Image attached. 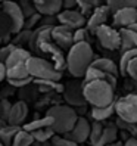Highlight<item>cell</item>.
I'll list each match as a JSON object with an SVG mask.
<instances>
[{"label": "cell", "instance_id": "d6a6232c", "mask_svg": "<svg viewBox=\"0 0 137 146\" xmlns=\"http://www.w3.org/2000/svg\"><path fill=\"white\" fill-rule=\"evenodd\" d=\"M31 36H32V31H30V30H22L19 34H16V37H15V40L13 41H11V43H13L15 46H18V47H21L19 44H22V43H30V38H31Z\"/></svg>", "mask_w": 137, "mask_h": 146}, {"label": "cell", "instance_id": "9a60e30c", "mask_svg": "<svg viewBox=\"0 0 137 146\" xmlns=\"http://www.w3.org/2000/svg\"><path fill=\"white\" fill-rule=\"evenodd\" d=\"M28 117V105L24 100H18L15 102L12 111L7 118V125H13V127H21V124H24V121Z\"/></svg>", "mask_w": 137, "mask_h": 146}, {"label": "cell", "instance_id": "ac0fdd59", "mask_svg": "<svg viewBox=\"0 0 137 146\" xmlns=\"http://www.w3.org/2000/svg\"><path fill=\"white\" fill-rule=\"evenodd\" d=\"M91 66L97 68V70L103 71L106 74L114 75V77L121 75V74H119V65H116L112 59H109V58H96V61L93 62Z\"/></svg>", "mask_w": 137, "mask_h": 146}, {"label": "cell", "instance_id": "5b68a950", "mask_svg": "<svg viewBox=\"0 0 137 146\" xmlns=\"http://www.w3.org/2000/svg\"><path fill=\"white\" fill-rule=\"evenodd\" d=\"M64 100L66 102L68 106L71 108H84L87 104L84 96V80L83 78H72L65 83L64 90Z\"/></svg>", "mask_w": 137, "mask_h": 146}, {"label": "cell", "instance_id": "d6986e66", "mask_svg": "<svg viewBox=\"0 0 137 146\" xmlns=\"http://www.w3.org/2000/svg\"><path fill=\"white\" fill-rule=\"evenodd\" d=\"M55 124V119L52 117H43V118H37V119H32V121L27 123V124H24L22 128L25 131H30V133H34V131H37V130H41V128H47V127H53Z\"/></svg>", "mask_w": 137, "mask_h": 146}, {"label": "cell", "instance_id": "f1b7e54d", "mask_svg": "<svg viewBox=\"0 0 137 146\" xmlns=\"http://www.w3.org/2000/svg\"><path fill=\"white\" fill-rule=\"evenodd\" d=\"M31 134H32L34 139H36V142H40V143H46L47 140H52L53 137L56 136V133H55V130L52 127L41 128V130H37V131H34Z\"/></svg>", "mask_w": 137, "mask_h": 146}, {"label": "cell", "instance_id": "1f68e13d", "mask_svg": "<svg viewBox=\"0 0 137 146\" xmlns=\"http://www.w3.org/2000/svg\"><path fill=\"white\" fill-rule=\"evenodd\" d=\"M19 5H21V9H22V12H24V15H25V19H28V18H31V16H34L36 13H38L37 9H36V5H34V2L24 0V2H19Z\"/></svg>", "mask_w": 137, "mask_h": 146}, {"label": "cell", "instance_id": "8992f818", "mask_svg": "<svg viewBox=\"0 0 137 146\" xmlns=\"http://www.w3.org/2000/svg\"><path fill=\"white\" fill-rule=\"evenodd\" d=\"M115 114L119 119L130 124H137V94L128 93L115 102Z\"/></svg>", "mask_w": 137, "mask_h": 146}, {"label": "cell", "instance_id": "83f0119b", "mask_svg": "<svg viewBox=\"0 0 137 146\" xmlns=\"http://www.w3.org/2000/svg\"><path fill=\"white\" fill-rule=\"evenodd\" d=\"M103 130H105V125H103V124L97 123V121H93L90 139H89V142L91 143V146H97V145H99L100 137H102V134H103Z\"/></svg>", "mask_w": 137, "mask_h": 146}, {"label": "cell", "instance_id": "8fae6325", "mask_svg": "<svg viewBox=\"0 0 137 146\" xmlns=\"http://www.w3.org/2000/svg\"><path fill=\"white\" fill-rule=\"evenodd\" d=\"M109 16H112V13H111V9L108 7V5L99 6L97 9H95V12L91 13L90 18L87 19V25H85V28H87L91 34H95L100 27L106 25Z\"/></svg>", "mask_w": 137, "mask_h": 146}, {"label": "cell", "instance_id": "f35d334b", "mask_svg": "<svg viewBox=\"0 0 137 146\" xmlns=\"http://www.w3.org/2000/svg\"><path fill=\"white\" fill-rule=\"evenodd\" d=\"M78 0H64V11H77Z\"/></svg>", "mask_w": 137, "mask_h": 146}, {"label": "cell", "instance_id": "277c9868", "mask_svg": "<svg viewBox=\"0 0 137 146\" xmlns=\"http://www.w3.org/2000/svg\"><path fill=\"white\" fill-rule=\"evenodd\" d=\"M27 68H28L30 75L34 80H49V81L59 83V80L62 78V72L56 71L52 62H49L47 59L36 56V55H32L28 59Z\"/></svg>", "mask_w": 137, "mask_h": 146}, {"label": "cell", "instance_id": "30bf717a", "mask_svg": "<svg viewBox=\"0 0 137 146\" xmlns=\"http://www.w3.org/2000/svg\"><path fill=\"white\" fill-rule=\"evenodd\" d=\"M90 133H91V124L89 123V119L84 118V117H80L75 127L69 133H66L64 137H66V139H69V140L80 145V143H84L85 140L90 139Z\"/></svg>", "mask_w": 137, "mask_h": 146}, {"label": "cell", "instance_id": "7bdbcfd3", "mask_svg": "<svg viewBox=\"0 0 137 146\" xmlns=\"http://www.w3.org/2000/svg\"><path fill=\"white\" fill-rule=\"evenodd\" d=\"M108 146H124V143H122V142H115V143H111V145H108Z\"/></svg>", "mask_w": 137, "mask_h": 146}, {"label": "cell", "instance_id": "8d00e7d4", "mask_svg": "<svg viewBox=\"0 0 137 146\" xmlns=\"http://www.w3.org/2000/svg\"><path fill=\"white\" fill-rule=\"evenodd\" d=\"M41 18H43V16H41L40 13H36L34 16L28 18L27 21H25V27H24V30H30V31H32V27H36V24H38V22L41 21Z\"/></svg>", "mask_w": 137, "mask_h": 146}, {"label": "cell", "instance_id": "d4e9b609", "mask_svg": "<svg viewBox=\"0 0 137 146\" xmlns=\"http://www.w3.org/2000/svg\"><path fill=\"white\" fill-rule=\"evenodd\" d=\"M99 6H102L100 2H96V0H78V11L84 18H90L91 13L95 12V9H97Z\"/></svg>", "mask_w": 137, "mask_h": 146}, {"label": "cell", "instance_id": "ba28073f", "mask_svg": "<svg viewBox=\"0 0 137 146\" xmlns=\"http://www.w3.org/2000/svg\"><path fill=\"white\" fill-rule=\"evenodd\" d=\"M2 12L7 15V18L12 22V34H19L25 27V15L21 9V5L11 0L2 2Z\"/></svg>", "mask_w": 137, "mask_h": 146}, {"label": "cell", "instance_id": "d590c367", "mask_svg": "<svg viewBox=\"0 0 137 146\" xmlns=\"http://www.w3.org/2000/svg\"><path fill=\"white\" fill-rule=\"evenodd\" d=\"M50 143H52V146H78V143L66 139V137H64V136H58V134L50 140Z\"/></svg>", "mask_w": 137, "mask_h": 146}, {"label": "cell", "instance_id": "ee69618b", "mask_svg": "<svg viewBox=\"0 0 137 146\" xmlns=\"http://www.w3.org/2000/svg\"><path fill=\"white\" fill-rule=\"evenodd\" d=\"M0 146H3V145H0Z\"/></svg>", "mask_w": 137, "mask_h": 146}, {"label": "cell", "instance_id": "4316f807", "mask_svg": "<svg viewBox=\"0 0 137 146\" xmlns=\"http://www.w3.org/2000/svg\"><path fill=\"white\" fill-rule=\"evenodd\" d=\"M34 143H36V139L32 137V134L30 131H25L22 128V130L15 136L12 146H32Z\"/></svg>", "mask_w": 137, "mask_h": 146}, {"label": "cell", "instance_id": "e575fe53", "mask_svg": "<svg viewBox=\"0 0 137 146\" xmlns=\"http://www.w3.org/2000/svg\"><path fill=\"white\" fill-rule=\"evenodd\" d=\"M16 49H18V46H15L13 43H11V44H7V46H3L2 50H0V62L5 64L7 59H9V56L15 52Z\"/></svg>", "mask_w": 137, "mask_h": 146}, {"label": "cell", "instance_id": "e0dca14e", "mask_svg": "<svg viewBox=\"0 0 137 146\" xmlns=\"http://www.w3.org/2000/svg\"><path fill=\"white\" fill-rule=\"evenodd\" d=\"M121 33V53H125L128 50L137 49V33L131 28H122Z\"/></svg>", "mask_w": 137, "mask_h": 146}, {"label": "cell", "instance_id": "60d3db41", "mask_svg": "<svg viewBox=\"0 0 137 146\" xmlns=\"http://www.w3.org/2000/svg\"><path fill=\"white\" fill-rule=\"evenodd\" d=\"M9 94H13V87H5L3 89V93H2V99H7V96H9Z\"/></svg>", "mask_w": 137, "mask_h": 146}, {"label": "cell", "instance_id": "52a82bcc", "mask_svg": "<svg viewBox=\"0 0 137 146\" xmlns=\"http://www.w3.org/2000/svg\"><path fill=\"white\" fill-rule=\"evenodd\" d=\"M95 36L97 38V41L100 43V46L106 49V50H121V33L119 30H116L115 27L111 25H103L100 27Z\"/></svg>", "mask_w": 137, "mask_h": 146}, {"label": "cell", "instance_id": "b9f144b4", "mask_svg": "<svg viewBox=\"0 0 137 146\" xmlns=\"http://www.w3.org/2000/svg\"><path fill=\"white\" fill-rule=\"evenodd\" d=\"M124 146H137V139L136 137H130L128 140L124 142Z\"/></svg>", "mask_w": 137, "mask_h": 146}, {"label": "cell", "instance_id": "74e56055", "mask_svg": "<svg viewBox=\"0 0 137 146\" xmlns=\"http://www.w3.org/2000/svg\"><path fill=\"white\" fill-rule=\"evenodd\" d=\"M127 77H130V78H133L134 81H137V58L133 59V61L130 62V65H128Z\"/></svg>", "mask_w": 137, "mask_h": 146}, {"label": "cell", "instance_id": "ab89813d", "mask_svg": "<svg viewBox=\"0 0 137 146\" xmlns=\"http://www.w3.org/2000/svg\"><path fill=\"white\" fill-rule=\"evenodd\" d=\"M0 80H7V70L6 65L0 62Z\"/></svg>", "mask_w": 137, "mask_h": 146}, {"label": "cell", "instance_id": "3957f363", "mask_svg": "<svg viewBox=\"0 0 137 146\" xmlns=\"http://www.w3.org/2000/svg\"><path fill=\"white\" fill-rule=\"evenodd\" d=\"M46 115L55 119V124L52 128L58 136H65L66 133H69L80 118L77 111L68 105H53L52 108L47 109Z\"/></svg>", "mask_w": 137, "mask_h": 146}, {"label": "cell", "instance_id": "f546056e", "mask_svg": "<svg viewBox=\"0 0 137 146\" xmlns=\"http://www.w3.org/2000/svg\"><path fill=\"white\" fill-rule=\"evenodd\" d=\"M12 106H13V104L9 102L7 99H2V102H0V112H2L0 114V118L3 121V125H7V118H9Z\"/></svg>", "mask_w": 137, "mask_h": 146}, {"label": "cell", "instance_id": "4fadbf2b", "mask_svg": "<svg viewBox=\"0 0 137 146\" xmlns=\"http://www.w3.org/2000/svg\"><path fill=\"white\" fill-rule=\"evenodd\" d=\"M34 5L41 16H58L64 11V0H34Z\"/></svg>", "mask_w": 137, "mask_h": 146}, {"label": "cell", "instance_id": "4dcf8cb0", "mask_svg": "<svg viewBox=\"0 0 137 146\" xmlns=\"http://www.w3.org/2000/svg\"><path fill=\"white\" fill-rule=\"evenodd\" d=\"M116 127H118V130H122V131H127V133H130L133 137H136L137 139V124H130V123H125L122 121V119H116Z\"/></svg>", "mask_w": 137, "mask_h": 146}, {"label": "cell", "instance_id": "7a4b0ae2", "mask_svg": "<svg viewBox=\"0 0 137 146\" xmlns=\"http://www.w3.org/2000/svg\"><path fill=\"white\" fill-rule=\"evenodd\" d=\"M84 96L91 108H106L116 102L115 89L103 80L84 83Z\"/></svg>", "mask_w": 137, "mask_h": 146}, {"label": "cell", "instance_id": "7c38bea8", "mask_svg": "<svg viewBox=\"0 0 137 146\" xmlns=\"http://www.w3.org/2000/svg\"><path fill=\"white\" fill-rule=\"evenodd\" d=\"M58 21L61 25H65L74 31L87 25V18H84L78 11H62L58 15Z\"/></svg>", "mask_w": 137, "mask_h": 146}, {"label": "cell", "instance_id": "484cf974", "mask_svg": "<svg viewBox=\"0 0 137 146\" xmlns=\"http://www.w3.org/2000/svg\"><path fill=\"white\" fill-rule=\"evenodd\" d=\"M136 58H137V49L128 50V52H125V53H121V56H119V74H121L122 77H127V68H128V65H130V62Z\"/></svg>", "mask_w": 137, "mask_h": 146}, {"label": "cell", "instance_id": "5bb4252c", "mask_svg": "<svg viewBox=\"0 0 137 146\" xmlns=\"http://www.w3.org/2000/svg\"><path fill=\"white\" fill-rule=\"evenodd\" d=\"M112 22H114V27H118L119 30L130 28L131 25L137 24V9L130 7V9L116 12L115 15H112Z\"/></svg>", "mask_w": 137, "mask_h": 146}, {"label": "cell", "instance_id": "836d02e7", "mask_svg": "<svg viewBox=\"0 0 137 146\" xmlns=\"http://www.w3.org/2000/svg\"><path fill=\"white\" fill-rule=\"evenodd\" d=\"M89 34L90 31L87 28H80V30H75L74 31V41L75 44H78V43H89Z\"/></svg>", "mask_w": 137, "mask_h": 146}, {"label": "cell", "instance_id": "2e32d148", "mask_svg": "<svg viewBox=\"0 0 137 146\" xmlns=\"http://www.w3.org/2000/svg\"><path fill=\"white\" fill-rule=\"evenodd\" d=\"M95 80L108 81L114 89H116V86H118V77H114V75H111V74H106L103 71L97 70V68L90 66L87 74H85V77H84V83H90V81H95Z\"/></svg>", "mask_w": 137, "mask_h": 146}, {"label": "cell", "instance_id": "9c48e42d", "mask_svg": "<svg viewBox=\"0 0 137 146\" xmlns=\"http://www.w3.org/2000/svg\"><path fill=\"white\" fill-rule=\"evenodd\" d=\"M52 40L56 46H59L62 50H69L75 46L74 41V30L65 27V25H56L52 31Z\"/></svg>", "mask_w": 137, "mask_h": 146}, {"label": "cell", "instance_id": "7402d4cb", "mask_svg": "<svg viewBox=\"0 0 137 146\" xmlns=\"http://www.w3.org/2000/svg\"><path fill=\"white\" fill-rule=\"evenodd\" d=\"M115 114V104L109 105L106 108H91L90 111V117L93 118V121H97V123H102L105 119L111 118Z\"/></svg>", "mask_w": 137, "mask_h": 146}, {"label": "cell", "instance_id": "ffe728a7", "mask_svg": "<svg viewBox=\"0 0 137 146\" xmlns=\"http://www.w3.org/2000/svg\"><path fill=\"white\" fill-rule=\"evenodd\" d=\"M22 130V127H13V125H2L0 128V140L3 146H12L15 136Z\"/></svg>", "mask_w": 137, "mask_h": 146}, {"label": "cell", "instance_id": "603a6c76", "mask_svg": "<svg viewBox=\"0 0 137 146\" xmlns=\"http://www.w3.org/2000/svg\"><path fill=\"white\" fill-rule=\"evenodd\" d=\"M116 137H118V127H116V124H106L105 130H103V134H102L100 142H99L97 146H108L111 143H115Z\"/></svg>", "mask_w": 137, "mask_h": 146}, {"label": "cell", "instance_id": "cb8c5ba5", "mask_svg": "<svg viewBox=\"0 0 137 146\" xmlns=\"http://www.w3.org/2000/svg\"><path fill=\"white\" fill-rule=\"evenodd\" d=\"M106 5L111 9V13H112V15H115L119 11L130 9V7L137 9V0H108Z\"/></svg>", "mask_w": 137, "mask_h": 146}, {"label": "cell", "instance_id": "44dd1931", "mask_svg": "<svg viewBox=\"0 0 137 146\" xmlns=\"http://www.w3.org/2000/svg\"><path fill=\"white\" fill-rule=\"evenodd\" d=\"M12 36V22L7 18L6 13H0V38L3 41V46L11 44L9 38Z\"/></svg>", "mask_w": 137, "mask_h": 146}, {"label": "cell", "instance_id": "6da1fadb", "mask_svg": "<svg viewBox=\"0 0 137 146\" xmlns=\"http://www.w3.org/2000/svg\"><path fill=\"white\" fill-rule=\"evenodd\" d=\"M96 61L90 43H78L66 55V70L74 78H83Z\"/></svg>", "mask_w": 137, "mask_h": 146}]
</instances>
